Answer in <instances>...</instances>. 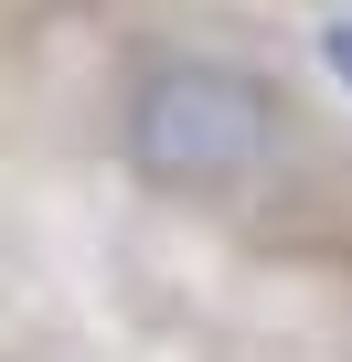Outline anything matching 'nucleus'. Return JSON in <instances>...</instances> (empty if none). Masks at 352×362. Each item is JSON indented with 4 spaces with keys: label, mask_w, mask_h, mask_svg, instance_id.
<instances>
[{
    "label": "nucleus",
    "mask_w": 352,
    "mask_h": 362,
    "mask_svg": "<svg viewBox=\"0 0 352 362\" xmlns=\"http://www.w3.org/2000/svg\"><path fill=\"white\" fill-rule=\"evenodd\" d=\"M118 149L149 192H235L278 149V86L225 54H171L128 86Z\"/></svg>",
    "instance_id": "obj_1"
},
{
    "label": "nucleus",
    "mask_w": 352,
    "mask_h": 362,
    "mask_svg": "<svg viewBox=\"0 0 352 362\" xmlns=\"http://www.w3.org/2000/svg\"><path fill=\"white\" fill-rule=\"evenodd\" d=\"M320 64H331V75H341V96H352V11H341V22H320Z\"/></svg>",
    "instance_id": "obj_2"
}]
</instances>
